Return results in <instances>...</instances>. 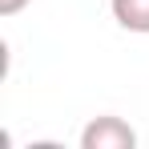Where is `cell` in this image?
<instances>
[{
  "instance_id": "obj_2",
  "label": "cell",
  "mask_w": 149,
  "mask_h": 149,
  "mask_svg": "<svg viewBox=\"0 0 149 149\" xmlns=\"http://www.w3.org/2000/svg\"><path fill=\"white\" fill-rule=\"evenodd\" d=\"M109 8L125 32H149V0H109Z\"/></svg>"
},
{
  "instance_id": "obj_1",
  "label": "cell",
  "mask_w": 149,
  "mask_h": 149,
  "mask_svg": "<svg viewBox=\"0 0 149 149\" xmlns=\"http://www.w3.org/2000/svg\"><path fill=\"white\" fill-rule=\"evenodd\" d=\"M133 145H137V129L113 113L93 117L81 129V149H133Z\"/></svg>"
},
{
  "instance_id": "obj_3",
  "label": "cell",
  "mask_w": 149,
  "mask_h": 149,
  "mask_svg": "<svg viewBox=\"0 0 149 149\" xmlns=\"http://www.w3.org/2000/svg\"><path fill=\"white\" fill-rule=\"evenodd\" d=\"M32 0H0V16H16V12H24Z\"/></svg>"
}]
</instances>
